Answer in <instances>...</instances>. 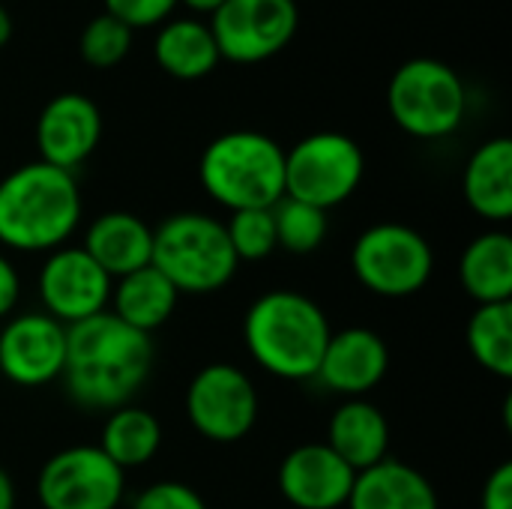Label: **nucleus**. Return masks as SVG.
Returning <instances> with one entry per match:
<instances>
[{
  "label": "nucleus",
  "mask_w": 512,
  "mask_h": 509,
  "mask_svg": "<svg viewBox=\"0 0 512 509\" xmlns=\"http://www.w3.org/2000/svg\"><path fill=\"white\" fill-rule=\"evenodd\" d=\"M153 339L108 309L66 327L63 387L78 408L117 411L132 402L153 372Z\"/></svg>",
  "instance_id": "1"
},
{
  "label": "nucleus",
  "mask_w": 512,
  "mask_h": 509,
  "mask_svg": "<svg viewBox=\"0 0 512 509\" xmlns=\"http://www.w3.org/2000/svg\"><path fill=\"white\" fill-rule=\"evenodd\" d=\"M78 225L81 189L72 171L36 159L0 180V246L54 252L69 243Z\"/></svg>",
  "instance_id": "2"
},
{
  "label": "nucleus",
  "mask_w": 512,
  "mask_h": 509,
  "mask_svg": "<svg viewBox=\"0 0 512 509\" xmlns=\"http://www.w3.org/2000/svg\"><path fill=\"white\" fill-rule=\"evenodd\" d=\"M324 309L291 288H276L252 300L243 318V342L249 357L273 378L309 381L318 375L330 342Z\"/></svg>",
  "instance_id": "3"
},
{
  "label": "nucleus",
  "mask_w": 512,
  "mask_h": 509,
  "mask_svg": "<svg viewBox=\"0 0 512 509\" xmlns=\"http://www.w3.org/2000/svg\"><path fill=\"white\" fill-rule=\"evenodd\" d=\"M204 192L237 210H270L285 198V150L264 132L234 129L213 138L198 162Z\"/></svg>",
  "instance_id": "4"
},
{
  "label": "nucleus",
  "mask_w": 512,
  "mask_h": 509,
  "mask_svg": "<svg viewBox=\"0 0 512 509\" xmlns=\"http://www.w3.org/2000/svg\"><path fill=\"white\" fill-rule=\"evenodd\" d=\"M150 264L177 288V294H216L240 267L225 222L195 210L174 213L153 228Z\"/></svg>",
  "instance_id": "5"
},
{
  "label": "nucleus",
  "mask_w": 512,
  "mask_h": 509,
  "mask_svg": "<svg viewBox=\"0 0 512 509\" xmlns=\"http://www.w3.org/2000/svg\"><path fill=\"white\" fill-rule=\"evenodd\" d=\"M393 123L420 141L453 135L468 114V87L462 75L438 57L405 60L387 84Z\"/></svg>",
  "instance_id": "6"
},
{
  "label": "nucleus",
  "mask_w": 512,
  "mask_h": 509,
  "mask_svg": "<svg viewBox=\"0 0 512 509\" xmlns=\"http://www.w3.org/2000/svg\"><path fill=\"white\" fill-rule=\"evenodd\" d=\"M351 270L369 294L405 300L429 285L435 252L417 228L405 222H378L354 240Z\"/></svg>",
  "instance_id": "7"
},
{
  "label": "nucleus",
  "mask_w": 512,
  "mask_h": 509,
  "mask_svg": "<svg viewBox=\"0 0 512 509\" xmlns=\"http://www.w3.org/2000/svg\"><path fill=\"white\" fill-rule=\"evenodd\" d=\"M366 156L345 132H312L285 150V195L318 210L345 204L363 183Z\"/></svg>",
  "instance_id": "8"
},
{
  "label": "nucleus",
  "mask_w": 512,
  "mask_h": 509,
  "mask_svg": "<svg viewBox=\"0 0 512 509\" xmlns=\"http://www.w3.org/2000/svg\"><path fill=\"white\" fill-rule=\"evenodd\" d=\"M258 411L261 402L252 378L231 363H207L186 387V417L213 444H237L252 435Z\"/></svg>",
  "instance_id": "9"
},
{
  "label": "nucleus",
  "mask_w": 512,
  "mask_h": 509,
  "mask_svg": "<svg viewBox=\"0 0 512 509\" xmlns=\"http://www.w3.org/2000/svg\"><path fill=\"white\" fill-rule=\"evenodd\" d=\"M207 24L222 60L252 66L291 45L300 9L297 0H225Z\"/></svg>",
  "instance_id": "10"
},
{
  "label": "nucleus",
  "mask_w": 512,
  "mask_h": 509,
  "mask_svg": "<svg viewBox=\"0 0 512 509\" xmlns=\"http://www.w3.org/2000/svg\"><path fill=\"white\" fill-rule=\"evenodd\" d=\"M36 498L42 509H117L126 498V471L96 444L66 447L42 465Z\"/></svg>",
  "instance_id": "11"
},
{
  "label": "nucleus",
  "mask_w": 512,
  "mask_h": 509,
  "mask_svg": "<svg viewBox=\"0 0 512 509\" xmlns=\"http://www.w3.org/2000/svg\"><path fill=\"white\" fill-rule=\"evenodd\" d=\"M36 288L42 312L72 327L108 309L114 279L81 246H60L39 267Z\"/></svg>",
  "instance_id": "12"
},
{
  "label": "nucleus",
  "mask_w": 512,
  "mask_h": 509,
  "mask_svg": "<svg viewBox=\"0 0 512 509\" xmlns=\"http://www.w3.org/2000/svg\"><path fill=\"white\" fill-rule=\"evenodd\" d=\"M66 327L45 312H21L0 330V375L18 387H45L60 378Z\"/></svg>",
  "instance_id": "13"
},
{
  "label": "nucleus",
  "mask_w": 512,
  "mask_h": 509,
  "mask_svg": "<svg viewBox=\"0 0 512 509\" xmlns=\"http://www.w3.org/2000/svg\"><path fill=\"white\" fill-rule=\"evenodd\" d=\"M102 138V114L96 102L84 93H57L39 111L36 120V147L39 159L72 171L81 168Z\"/></svg>",
  "instance_id": "14"
},
{
  "label": "nucleus",
  "mask_w": 512,
  "mask_h": 509,
  "mask_svg": "<svg viewBox=\"0 0 512 509\" xmlns=\"http://www.w3.org/2000/svg\"><path fill=\"white\" fill-rule=\"evenodd\" d=\"M354 477L357 474L327 444H300L282 459L276 483L294 509H342Z\"/></svg>",
  "instance_id": "15"
},
{
  "label": "nucleus",
  "mask_w": 512,
  "mask_h": 509,
  "mask_svg": "<svg viewBox=\"0 0 512 509\" xmlns=\"http://www.w3.org/2000/svg\"><path fill=\"white\" fill-rule=\"evenodd\" d=\"M387 369H390L387 342L369 327H348L330 333L315 378L336 396L363 399L387 378Z\"/></svg>",
  "instance_id": "16"
},
{
  "label": "nucleus",
  "mask_w": 512,
  "mask_h": 509,
  "mask_svg": "<svg viewBox=\"0 0 512 509\" xmlns=\"http://www.w3.org/2000/svg\"><path fill=\"white\" fill-rule=\"evenodd\" d=\"M81 249L111 276H129L150 264L153 258V228L126 210H111L96 216L87 231Z\"/></svg>",
  "instance_id": "17"
},
{
  "label": "nucleus",
  "mask_w": 512,
  "mask_h": 509,
  "mask_svg": "<svg viewBox=\"0 0 512 509\" xmlns=\"http://www.w3.org/2000/svg\"><path fill=\"white\" fill-rule=\"evenodd\" d=\"M327 447L360 474L390 456V423L369 399H345L330 417Z\"/></svg>",
  "instance_id": "18"
},
{
  "label": "nucleus",
  "mask_w": 512,
  "mask_h": 509,
  "mask_svg": "<svg viewBox=\"0 0 512 509\" xmlns=\"http://www.w3.org/2000/svg\"><path fill=\"white\" fill-rule=\"evenodd\" d=\"M348 509H441L438 492L423 471L387 456L354 477Z\"/></svg>",
  "instance_id": "19"
},
{
  "label": "nucleus",
  "mask_w": 512,
  "mask_h": 509,
  "mask_svg": "<svg viewBox=\"0 0 512 509\" xmlns=\"http://www.w3.org/2000/svg\"><path fill=\"white\" fill-rule=\"evenodd\" d=\"M465 201L468 207L489 219V222H507L512 216V141L507 135L483 141L462 177Z\"/></svg>",
  "instance_id": "20"
},
{
  "label": "nucleus",
  "mask_w": 512,
  "mask_h": 509,
  "mask_svg": "<svg viewBox=\"0 0 512 509\" xmlns=\"http://www.w3.org/2000/svg\"><path fill=\"white\" fill-rule=\"evenodd\" d=\"M177 300H180L177 288L153 264H147L129 276L114 279L108 312L123 324H129L132 330L150 336L162 324H168V318L177 309Z\"/></svg>",
  "instance_id": "21"
},
{
  "label": "nucleus",
  "mask_w": 512,
  "mask_h": 509,
  "mask_svg": "<svg viewBox=\"0 0 512 509\" xmlns=\"http://www.w3.org/2000/svg\"><path fill=\"white\" fill-rule=\"evenodd\" d=\"M459 282L477 306L512 303V237L507 231L477 234L459 258Z\"/></svg>",
  "instance_id": "22"
},
{
  "label": "nucleus",
  "mask_w": 512,
  "mask_h": 509,
  "mask_svg": "<svg viewBox=\"0 0 512 509\" xmlns=\"http://www.w3.org/2000/svg\"><path fill=\"white\" fill-rule=\"evenodd\" d=\"M153 57L159 69L177 81H198L222 63L210 24L201 18H168L159 24Z\"/></svg>",
  "instance_id": "23"
},
{
  "label": "nucleus",
  "mask_w": 512,
  "mask_h": 509,
  "mask_svg": "<svg viewBox=\"0 0 512 509\" xmlns=\"http://www.w3.org/2000/svg\"><path fill=\"white\" fill-rule=\"evenodd\" d=\"M120 471H135L144 468L147 462L156 459L162 447V423L135 405H123L108 414L99 444H96Z\"/></svg>",
  "instance_id": "24"
},
{
  "label": "nucleus",
  "mask_w": 512,
  "mask_h": 509,
  "mask_svg": "<svg viewBox=\"0 0 512 509\" xmlns=\"http://www.w3.org/2000/svg\"><path fill=\"white\" fill-rule=\"evenodd\" d=\"M471 357L495 378H512V303H486L477 306L468 330Z\"/></svg>",
  "instance_id": "25"
},
{
  "label": "nucleus",
  "mask_w": 512,
  "mask_h": 509,
  "mask_svg": "<svg viewBox=\"0 0 512 509\" xmlns=\"http://www.w3.org/2000/svg\"><path fill=\"white\" fill-rule=\"evenodd\" d=\"M273 225H276V246L291 255H309L321 249L330 231L327 210H318L288 195L273 207Z\"/></svg>",
  "instance_id": "26"
},
{
  "label": "nucleus",
  "mask_w": 512,
  "mask_h": 509,
  "mask_svg": "<svg viewBox=\"0 0 512 509\" xmlns=\"http://www.w3.org/2000/svg\"><path fill=\"white\" fill-rule=\"evenodd\" d=\"M132 33L135 30H129L123 21L102 12L93 21H87V27L81 30L78 51H81L84 63H90L93 69H111V66L123 63L126 54L132 51Z\"/></svg>",
  "instance_id": "27"
},
{
  "label": "nucleus",
  "mask_w": 512,
  "mask_h": 509,
  "mask_svg": "<svg viewBox=\"0 0 512 509\" xmlns=\"http://www.w3.org/2000/svg\"><path fill=\"white\" fill-rule=\"evenodd\" d=\"M228 243L237 255V261H264L270 258L276 246V225H273V207L270 210H237L225 222Z\"/></svg>",
  "instance_id": "28"
},
{
  "label": "nucleus",
  "mask_w": 512,
  "mask_h": 509,
  "mask_svg": "<svg viewBox=\"0 0 512 509\" xmlns=\"http://www.w3.org/2000/svg\"><path fill=\"white\" fill-rule=\"evenodd\" d=\"M129 509H210L207 501L180 480H159L147 489H141Z\"/></svg>",
  "instance_id": "29"
},
{
  "label": "nucleus",
  "mask_w": 512,
  "mask_h": 509,
  "mask_svg": "<svg viewBox=\"0 0 512 509\" xmlns=\"http://www.w3.org/2000/svg\"><path fill=\"white\" fill-rule=\"evenodd\" d=\"M180 0H105V12L123 21L129 30L165 24Z\"/></svg>",
  "instance_id": "30"
},
{
  "label": "nucleus",
  "mask_w": 512,
  "mask_h": 509,
  "mask_svg": "<svg viewBox=\"0 0 512 509\" xmlns=\"http://www.w3.org/2000/svg\"><path fill=\"white\" fill-rule=\"evenodd\" d=\"M480 509H512V465L501 462L483 486Z\"/></svg>",
  "instance_id": "31"
},
{
  "label": "nucleus",
  "mask_w": 512,
  "mask_h": 509,
  "mask_svg": "<svg viewBox=\"0 0 512 509\" xmlns=\"http://www.w3.org/2000/svg\"><path fill=\"white\" fill-rule=\"evenodd\" d=\"M18 297H21L18 270H15V264L0 252V321L12 315V309L18 306Z\"/></svg>",
  "instance_id": "32"
},
{
  "label": "nucleus",
  "mask_w": 512,
  "mask_h": 509,
  "mask_svg": "<svg viewBox=\"0 0 512 509\" xmlns=\"http://www.w3.org/2000/svg\"><path fill=\"white\" fill-rule=\"evenodd\" d=\"M0 509H15V483L3 468H0Z\"/></svg>",
  "instance_id": "33"
},
{
  "label": "nucleus",
  "mask_w": 512,
  "mask_h": 509,
  "mask_svg": "<svg viewBox=\"0 0 512 509\" xmlns=\"http://www.w3.org/2000/svg\"><path fill=\"white\" fill-rule=\"evenodd\" d=\"M183 6H189L192 12H198V15H213L225 0H180Z\"/></svg>",
  "instance_id": "34"
},
{
  "label": "nucleus",
  "mask_w": 512,
  "mask_h": 509,
  "mask_svg": "<svg viewBox=\"0 0 512 509\" xmlns=\"http://www.w3.org/2000/svg\"><path fill=\"white\" fill-rule=\"evenodd\" d=\"M9 39H12V15H9V9L0 3V48L9 45Z\"/></svg>",
  "instance_id": "35"
}]
</instances>
